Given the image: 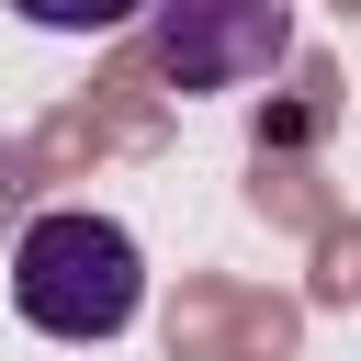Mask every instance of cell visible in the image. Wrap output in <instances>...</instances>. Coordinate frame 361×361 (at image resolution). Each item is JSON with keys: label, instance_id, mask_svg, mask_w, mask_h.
Masks as SVG:
<instances>
[{"label": "cell", "instance_id": "1", "mask_svg": "<svg viewBox=\"0 0 361 361\" xmlns=\"http://www.w3.org/2000/svg\"><path fill=\"white\" fill-rule=\"evenodd\" d=\"M11 305L45 338H124L147 316V248H135V226L90 214V203L34 214L11 237Z\"/></svg>", "mask_w": 361, "mask_h": 361}, {"label": "cell", "instance_id": "3", "mask_svg": "<svg viewBox=\"0 0 361 361\" xmlns=\"http://www.w3.org/2000/svg\"><path fill=\"white\" fill-rule=\"evenodd\" d=\"M34 34H113V23H135L147 0H11Z\"/></svg>", "mask_w": 361, "mask_h": 361}, {"label": "cell", "instance_id": "2", "mask_svg": "<svg viewBox=\"0 0 361 361\" xmlns=\"http://www.w3.org/2000/svg\"><path fill=\"white\" fill-rule=\"evenodd\" d=\"M147 23H158L169 90H248L293 45V11L282 0H147Z\"/></svg>", "mask_w": 361, "mask_h": 361}]
</instances>
